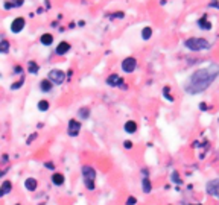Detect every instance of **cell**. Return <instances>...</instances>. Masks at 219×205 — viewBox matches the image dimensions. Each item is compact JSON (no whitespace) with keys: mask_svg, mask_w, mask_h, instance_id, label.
I'll list each match as a JSON object with an SVG mask.
<instances>
[{"mask_svg":"<svg viewBox=\"0 0 219 205\" xmlns=\"http://www.w3.org/2000/svg\"><path fill=\"white\" fill-rule=\"evenodd\" d=\"M219 78V64L212 62L209 65H204L198 70H195L184 82V91L187 94H201L210 85Z\"/></svg>","mask_w":219,"mask_h":205,"instance_id":"1","label":"cell"},{"mask_svg":"<svg viewBox=\"0 0 219 205\" xmlns=\"http://www.w3.org/2000/svg\"><path fill=\"white\" fill-rule=\"evenodd\" d=\"M184 47L190 52H204L212 49V43L202 37H189L184 40Z\"/></svg>","mask_w":219,"mask_h":205,"instance_id":"2","label":"cell"},{"mask_svg":"<svg viewBox=\"0 0 219 205\" xmlns=\"http://www.w3.org/2000/svg\"><path fill=\"white\" fill-rule=\"evenodd\" d=\"M66 76H67V75H66L62 70H59V69H53V70H50L49 75H47V78L53 82L55 85H62L64 81H66Z\"/></svg>","mask_w":219,"mask_h":205,"instance_id":"3","label":"cell"},{"mask_svg":"<svg viewBox=\"0 0 219 205\" xmlns=\"http://www.w3.org/2000/svg\"><path fill=\"white\" fill-rule=\"evenodd\" d=\"M120 67H122V72H123V73H132V72L137 69V59H135L134 56H126L125 59H122Z\"/></svg>","mask_w":219,"mask_h":205,"instance_id":"4","label":"cell"},{"mask_svg":"<svg viewBox=\"0 0 219 205\" xmlns=\"http://www.w3.org/2000/svg\"><path fill=\"white\" fill-rule=\"evenodd\" d=\"M196 28H198L199 31H204V32H210V31L213 29V24H212V21L209 20V15H207V14H202V17H199V18L196 20Z\"/></svg>","mask_w":219,"mask_h":205,"instance_id":"5","label":"cell"},{"mask_svg":"<svg viewBox=\"0 0 219 205\" xmlns=\"http://www.w3.org/2000/svg\"><path fill=\"white\" fill-rule=\"evenodd\" d=\"M25 26H26V20H25L23 17H17V18H14V20L11 21L9 29H11L12 34H20V32L25 29Z\"/></svg>","mask_w":219,"mask_h":205,"instance_id":"6","label":"cell"},{"mask_svg":"<svg viewBox=\"0 0 219 205\" xmlns=\"http://www.w3.org/2000/svg\"><path fill=\"white\" fill-rule=\"evenodd\" d=\"M206 190H207L209 195H212V196H215V198L219 199V178L209 181L207 185H206Z\"/></svg>","mask_w":219,"mask_h":205,"instance_id":"7","label":"cell"},{"mask_svg":"<svg viewBox=\"0 0 219 205\" xmlns=\"http://www.w3.org/2000/svg\"><path fill=\"white\" fill-rule=\"evenodd\" d=\"M107 85H108V87H120V88H122V87L125 85V81H123L122 76L113 73V75H110V76L107 78Z\"/></svg>","mask_w":219,"mask_h":205,"instance_id":"8","label":"cell"},{"mask_svg":"<svg viewBox=\"0 0 219 205\" xmlns=\"http://www.w3.org/2000/svg\"><path fill=\"white\" fill-rule=\"evenodd\" d=\"M79 131H81V122H78V120H75V119L69 120L67 132H69V135H70V137H76V135H79Z\"/></svg>","mask_w":219,"mask_h":205,"instance_id":"9","label":"cell"},{"mask_svg":"<svg viewBox=\"0 0 219 205\" xmlns=\"http://www.w3.org/2000/svg\"><path fill=\"white\" fill-rule=\"evenodd\" d=\"M70 49H72L70 43L61 41V43H58V46H56V49H55V53L59 55V56H64V55H67V53L70 52Z\"/></svg>","mask_w":219,"mask_h":205,"instance_id":"10","label":"cell"},{"mask_svg":"<svg viewBox=\"0 0 219 205\" xmlns=\"http://www.w3.org/2000/svg\"><path fill=\"white\" fill-rule=\"evenodd\" d=\"M82 176H84V182L87 181H94L96 179V170L91 166H84L82 167Z\"/></svg>","mask_w":219,"mask_h":205,"instance_id":"11","label":"cell"},{"mask_svg":"<svg viewBox=\"0 0 219 205\" xmlns=\"http://www.w3.org/2000/svg\"><path fill=\"white\" fill-rule=\"evenodd\" d=\"M40 90H41L43 93H50V91L53 90V82L50 81L49 78L43 79V81L40 82Z\"/></svg>","mask_w":219,"mask_h":205,"instance_id":"12","label":"cell"},{"mask_svg":"<svg viewBox=\"0 0 219 205\" xmlns=\"http://www.w3.org/2000/svg\"><path fill=\"white\" fill-rule=\"evenodd\" d=\"M137 122H134V120H126L125 125H123V129H125V132L126 134H135L137 132Z\"/></svg>","mask_w":219,"mask_h":205,"instance_id":"13","label":"cell"},{"mask_svg":"<svg viewBox=\"0 0 219 205\" xmlns=\"http://www.w3.org/2000/svg\"><path fill=\"white\" fill-rule=\"evenodd\" d=\"M25 187H26V190L34 192V190H37V187H38V181H37L35 178H26V179H25Z\"/></svg>","mask_w":219,"mask_h":205,"instance_id":"14","label":"cell"},{"mask_svg":"<svg viewBox=\"0 0 219 205\" xmlns=\"http://www.w3.org/2000/svg\"><path fill=\"white\" fill-rule=\"evenodd\" d=\"M53 40H55V37H53L52 34H49V32H46V34H43V35L40 37L41 44H43V46H46V47H50V46L53 44Z\"/></svg>","mask_w":219,"mask_h":205,"instance_id":"15","label":"cell"},{"mask_svg":"<svg viewBox=\"0 0 219 205\" xmlns=\"http://www.w3.org/2000/svg\"><path fill=\"white\" fill-rule=\"evenodd\" d=\"M11 190H12V182H11V181H5V182L0 185V198H3L5 195L11 193Z\"/></svg>","mask_w":219,"mask_h":205,"instance_id":"16","label":"cell"},{"mask_svg":"<svg viewBox=\"0 0 219 205\" xmlns=\"http://www.w3.org/2000/svg\"><path fill=\"white\" fill-rule=\"evenodd\" d=\"M25 3V0H6L5 2V9H14V8H20Z\"/></svg>","mask_w":219,"mask_h":205,"instance_id":"17","label":"cell"},{"mask_svg":"<svg viewBox=\"0 0 219 205\" xmlns=\"http://www.w3.org/2000/svg\"><path fill=\"white\" fill-rule=\"evenodd\" d=\"M152 28L151 26H145L143 29H142V32H140V37H142V40L143 41H148L152 38Z\"/></svg>","mask_w":219,"mask_h":205,"instance_id":"18","label":"cell"},{"mask_svg":"<svg viewBox=\"0 0 219 205\" xmlns=\"http://www.w3.org/2000/svg\"><path fill=\"white\" fill-rule=\"evenodd\" d=\"M125 12L123 11H114V12H110V14H107L105 17L107 18H110V20H122V18H125Z\"/></svg>","mask_w":219,"mask_h":205,"instance_id":"19","label":"cell"},{"mask_svg":"<svg viewBox=\"0 0 219 205\" xmlns=\"http://www.w3.org/2000/svg\"><path fill=\"white\" fill-rule=\"evenodd\" d=\"M64 181H66V178H64V175L62 173H53L52 175V182L55 184V185H62L64 184Z\"/></svg>","mask_w":219,"mask_h":205,"instance_id":"20","label":"cell"},{"mask_svg":"<svg viewBox=\"0 0 219 205\" xmlns=\"http://www.w3.org/2000/svg\"><path fill=\"white\" fill-rule=\"evenodd\" d=\"M28 72L31 75H37L40 72V65L37 64V61H29L28 62Z\"/></svg>","mask_w":219,"mask_h":205,"instance_id":"21","label":"cell"},{"mask_svg":"<svg viewBox=\"0 0 219 205\" xmlns=\"http://www.w3.org/2000/svg\"><path fill=\"white\" fill-rule=\"evenodd\" d=\"M37 108H38L41 113H46V111L50 108V103H49V100H46V99H41V100L37 103Z\"/></svg>","mask_w":219,"mask_h":205,"instance_id":"22","label":"cell"},{"mask_svg":"<svg viewBox=\"0 0 219 205\" xmlns=\"http://www.w3.org/2000/svg\"><path fill=\"white\" fill-rule=\"evenodd\" d=\"M142 190H143L145 193H151V190H152V184H151V181L148 179V176L142 181Z\"/></svg>","mask_w":219,"mask_h":205,"instance_id":"23","label":"cell"},{"mask_svg":"<svg viewBox=\"0 0 219 205\" xmlns=\"http://www.w3.org/2000/svg\"><path fill=\"white\" fill-rule=\"evenodd\" d=\"M11 49V44L8 40H2L0 41V53H8Z\"/></svg>","mask_w":219,"mask_h":205,"instance_id":"24","label":"cell"},{"mask_svg":"<svg viewBox=\"0 0 219 205\" xmlns=\"http://www.w3.org/2000/svg\"><path fill=\"white\" fill-rule=\"evenodd\" d=\"M163 96H164L166 100L174 102V97H172V94H171V87H169V85H166V87L163 88Z\"/></svg>","mask_w":219,"mask_h":205,"instance_id":"25","label":"cell"},{"mask_svg":"<svg viewBox=\"0 0 219 205\" xmlns=\"http://www.w3.org/2000/svg\"><path fill=\"white\" fill-rule=\"evenodd\" d=\"M78 116H79L82 120H87L88 117H90V110L85 108V106H84V108H81V110L78 111Z\"/></svg>","mask_w":219,"mask_h":205,"instance_id":"26","label":"cell"},{"mask_svg":"<svg viewBox=\"0 0 219 205\" xmlns=\"http://www.w3.org/2000/svg\"><path fill=\"white\" fill-rule=\"evenodd\" d=\"M171 181H172V182H175V184H178V185H179V184H183V181L179 179V175H178V172H176V170H174V172L171 173Z\"/></svg>","mask_w":219,"mask_h":205,"instance_id":"27","label":"cell"},{"mask_svg":"<svg viewBox=\"0 0 219 205\" xmlns=\"http://www.w3.org/2000/svg\"><path fill=\"white\" fill-rule=\"evenodd\" d=\"M25 84V76L23 78H20V81L14 82L12 85H11V90H18V88H21V85Z\"/></svg>","mask_w":219,"mask_h":205,"instance_id":"28","label":"cell"},{"mask_svg":"<svg viewBox=\"0 0 219 205\" xmlns=\"http://www.w3.org/2000/svg\"><path fill=\"white\" fill-rule=\"evenodd\" d=\"M207 8H215V9H218L219 8V0H210V2H209V5H207Z\"/></svg>","mask_w":219,"mask_h":205,"instance_id":"29","label":"cell"},{"mask_svg":"<svg viewBox=\"0 0 219 205\" xmlns=\"http://www.w3.org/2000/svg\"><path fill=\"white\" fill-rule=\"evenodd\" d=\"M199 110H201V111H209L210 106H209L206 102H201V103H199Z\"/></svg>","mask_w":219,"mask_h":205,"instance_id":"30","label":"cell"},{"mask_svg":"<svg viewBox=\"0 0 219 205\" xmlns=\"http://www.w3.org/2000/svg\"><path fill=\"white\" fill-rule=\"evenodd\" d=\"M84 184H85V187H87L88 190H94V187H96V185H94V181H87V182H84Z\"/></svg>","mask_w":219,"mask_h":205,"instance_id":"31","label":"cell"},{"mask_svg":"<svg viewBox=\"0 0 219 205\" xmlns=\"http://www.w3.org/2000/svg\"><path fill=\"white\" fill-rule=\"evenodd\" d=\"M123 147H125V149H132V141H130V140L123 141Z\"/></svg>","mask_w":219,"mask_h":205,"instance_id":"32","label":"cell"},{"mask_svg":"<svg viewBox=\"0 0 219 205\" xmlns=\"http://www.w3.org/2000/svg\"><path fill=\"white\" fill-rule=\"evenodd\" d=\"M135 202H137V201H135V198H134V196H130V198H128V201H126V205H135Z\"/></svg>","mask_w":219,"mask_h":205,"instance_id":"33","label":"cell"},{"mask_svg":"<svg viewBox=\"0 0 219 205\" xmlns=\"http://www.w3.org/2000/svg\"><path fill=\"white\" fill-rule=\"evenodd\" d=\"M35 138H37V134H32V135L29 137V140H28V144H31V143H32Z\"/></svg>","mask_w":219,"mask_h":205,"instance_id":"34","label":"cell"},{"mask_svg":"<svg viewBox=\"0 0 219 205\" xmlns=\"http://www.w3.org/2000/svg\"><path fill=\"white\" fill-rule=\"evenodd\" d=\"M44 166H46L47 169H52V170L55 169V166H53V163H49V161H47V163H44Z\"/></svg>","mask_w":219,"mask_h":205,"instance_id":"35","label":"cell"},{"mask_svg":"<svg viewBox=\"0 0 219 205\" xmlns=\"http://www.w3.org/2000/svg\"><path fill=\"white\" fill-rule=\"evenodd\" d=\"M14 70H15V72H17V73H15V75H20V73H21V72H23V70H21V67H20V65H17V67H15V69H14Z\"/></svg>","mask_w":219,"mask_h":205,"instance_id":"36","label":"cell"},{"mask_svg":"<svg viewBox=\"0 0 219 205\" xmlns=\"http://www.w3.org/2000/svg\"><path fill=\"white\" fill-rule=\"evenodd\" d=\"M2 163H8V155H3V157H2Z\"/></svg>","mask_w":219,"mask_h":205,"instance_id":"37","label":"cell"},{"mask_svg":"<svg viewBox=\"0 0 219 205\" xmlns=\"http://www.w3.org/2000/svg\"><path fill=\"white\" fill-rule=\"evenodd\" d=\"M6 172H8V170H0V178H2V176H5V175H6Z\"/></svg>","mask_w":219,"mask_h":205,"instance_id":"38","label":"cell"},{"mask_svg":"<svg viewBox=\"0 0 219 205\" xmlns=\"http://www.w3.org/2000/svg\"><path fill=\"white\" fill-rule=\"evenodd\" d=\"M78 26H81V28H84V26H85V21H79V23H78Z\"/></svg>","mask_w":219,"mask_h":205,"instance_id":"39","label":"cell"},{"mask_svg":"<svg viewBox=\"0 0 219 205\" xmlns=\"http://www.w3.org/2000/svg\"><path fill=\"white\" fill-rule=\"evenodd\" d=\"M72 75H73V70H69V72H67V76H69V78H70V76H72Z\"/></svg>","mask_w":219,"mask_h":205,"instance_id":"40","label":"cell"},{"mask_svg":"<svg viewBox=\"0 0 219 205\" xmlns=\"http://www.w3.org/2000/svg\"><path fill=\"white\" fill-rule=\"evenodd\" d=\"M166 3H168V2H166V0H160V5H161V6H164V5H166Z\"/></svg>","mask_w":219,"mask_h":205,"instance_id":"41","label":"cell"},{"mask_svg":"<svg viewBox=\"0 0 219 205\" xmlns=\"http://www.w3.org/2000/svg\"><path fill=\"white\" fill-rule=\"evenodd\" d=\"M193 205H201V204H193Z\"/></svg>","mask_w":219,"mask_h":205,"instance_id":"42","label":"cell"},{"mask_svg":"<svg viewBox=\"0 0 219 205\" xmlns=\"http://www.w3.org/2000/svg\"><path fill=\"white\" fill-rule=\"evenodd\" d=\"M218 123H219V119H218Z\"/></svg>","mask_w":219,"mask_h":205,"instance_id":"43","label":"cell"},{"mask_svg":"<svg viewBox=\"0 0 219 205\" xmlns=\"http://www.w3.org/2000/svg\"><path fill=\"white\" fill-rule=\"evenodd\" d=\"M218 11H219V8H218Z\"/></svg>","mask_w":219,"mask_h":205,"instance_id":"44","label":"cell"}]
</instances>
